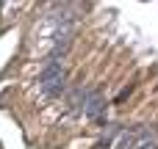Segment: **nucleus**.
Listing matches in <instances>:
<instances>
[{
    "mask_svg": "<svg viewBox=\"0 0 158 149\" xmlns=\"http://www.w3.org/2000/svg\"><path fill=\"white\" fill-rule=\"evenodd\" d=\"M64 88H67V69L58 61L44 58L42 69H39V94L47 97V100H53V97H61Z\"/></svg>",
    "mask_w": 158,
    "mask_h": 149,
    "instance_id": "f257e3e1",
    "label": "nucleus"
},
{
    "mask_svg": "<svg viewBox=\"0 0 158 149\" xmlns=\"http://www.w3.org/2000/svg\"><path fill=\"white\" fill-rule=\"evenodd\" d=\"M133 147H136V135L133 133H125L122 141H119V149H133Z\"/></svg>",
    "mask_w": 158,
    "mask_h": 149,
    "instance_id": "7ed1b4c3",
    "label": "nucleus"
},
{
    "mask_svg": "<svg viewBox=\"0 0 158 149\" xmlns=\"http://www.w3.org/2000/svg\"><path fill=\"white\" fill-rule=\"evenodd\" d=\"M108 147H111V138H103V141H97L94 149H108Z\"/></svg>",
    "mask_w": 158,
    "mask_h": 149,
    "instance_id": "39448f33",
    "label": "nucleus"
},
{
    "mask_svg": "<svg viewBox=\"0 0 158 149\" xmlns=\"http://www.w3.org/2000/svg\"><path fill=\"white\" fill-rule=\"evenodd\" d=\"M128 94H131V88H125V91H119V97H117V102H122V100H128Z\"/></svg>",
    "mask_w": 158,
    "mask_h": 149,
    "instance_id": "423d86ee",
    "label": "nucleus"
},
{
    "mask_svg": "<svg viewBox=\"0 0 158 149\" xmlns=\"http://www.w3.org/2000/svg\"><path fill=\"white\" fill-rule=\"evenodd\" d=\"M139 149H158V144H156V141H142Z\"/></svg>",
    "mask_w": 158,
    "mask_h": 149,
    "instance_id": "20e7f679",
    "label": "nucleus"
},
{
    "mask_svg": "<svg viewBox=\"0 0 158 149\" xmlns=\"http://www.w3.org/2000/svg\"><path fill=\"white\" fill-rule=\"evenodd\" d=\"M83 113L89 116V119H94V122H106V100H103V94L97 91V88H89V97H86V102H83Z\"/></svg>",
    "mask_w": 158,
    "mask_h": 149,
    "instance_id": "f03ea898",
    "label": "nucleus"
}]
</instances>
